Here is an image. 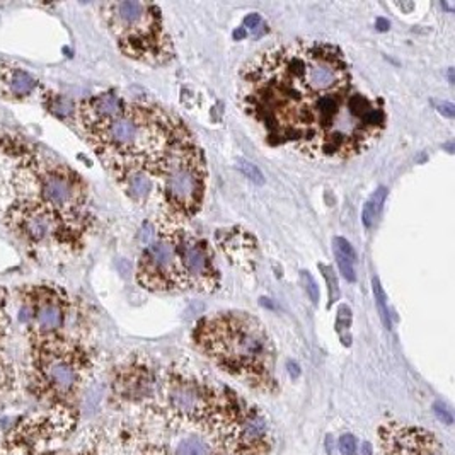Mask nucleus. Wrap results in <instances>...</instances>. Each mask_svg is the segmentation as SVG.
<instances>
[{"label": "nucleus", "instance_id": "9b49d317", "mask_svg": "<svg viewBox=\"0 0 455 455\" xmlns=\"http://www.w3.org/2000/svg\"><path fill=\"white\" fill-rule=\"evenodd\" d=\"M4 222L24 244L35 248L53 243L62 246H79L83 241L50 208L43 207L42 204L29 198L14 196V202L5 210Z\"/></svg>", "mask_w": 455, "mask_h": 455}, {"label": "nucleus", "instance_id": "1a4fd4ad", "mask_svg": "<svg viewBox=\"0 0 455 455\" xmlns=\"http://www.w3.org/2000/svg\"><path fill=\"white\" fill-rule=\"evenodd\" d=\"M20 317L31 343L68 334L67 328L74 306L67 290L55 283L24 285L20 291Z\"/></svg>", "mask_w": 455, "mask_h": 455}, {"label": "nucleus", "instance_id": "f3484780", "mask_svg": "<svg viewBox=\"0 0 455 455\" xmlns=\"http://www.w3.org/2000/svg\"><path fill=\"white\" fill-rule=\"evenodd\" d=\"M44 106L46 109L60 118V120H68V118H76V109L77 104L74 103L70 98L63 96V94H57V92H48L44 94Z\"/></svg>", "mask_w": 455, "mask_h": 455}, {"label": "nucleus", "instance_id": "aec40b11", "mask_svg": "<svg viewBox=\"0 0 455 455\" xmlns=\"http://www.w3.org/2000/svg\"><path fill=\"white\" fill-rule=\"evenodd\" d=\"M215 447L212 449V455H267L261 452H254L251 449H246L226 436H217L215 438Z\"/></svg>", "mask_w": 455, "mask_h": 455}, {"label": "nucleus", "instance_id": "2eb2a0df", "mask_svg": "<svg viewBox=\"0 0 455 455\" xmlns=\"http://www.w3.org/2000/svg\"><path fill=\"white\" fill-rule=\"evenodd\" d=\"M40 91V81L21 65L0 62V100L26 101Z\"/></svg>", "mask_w": 455, "mask_h": 455}, {"label": "nucleus", "instance_id": "6e6552de", "mask_svg": "<svg viewBox=\"0 0 455 455\" xmlns=\"http://www.w3.org/2000/svg\"><path fill=\"white\" fill-rule=\"evenodd\" d=\"M208 171L193 135L174 145L159 169V202L163 219L187 222L205 200Z\"/></svg>", "mask_w": 455, "mask_h": 455}, {"label": "nucleus", "instance_id": "473e14b6", "mask_svg": "<svg viewBox=\"0 0 455 455\" xmlns=\"http://www.w3.org/2000/svg\"><path fill=\"white\" fill-rule=\"evenodd\" d=\"M0 455H33L29 454L26 449H22V447H11V449H7V451H4L2 449V452H0Z\"/></svg>", "mask_w": 455, "mask_h": 455}, {"label": "nucleus", "instance_id": "a211bd4d", "mask_svg": "<svg viewBox=\"0 0 455 455\" xmlns=\"http://www.w3.org/2000/svg\"><path fill=\"white\" fill-rule=\"evenodd\" d=\"M386 193H387L386 188H379V189L373 193L372 198L365 204L363 213H362V222H363L365 228H372L375 219L379 217V213H380V210H382V205H384V202H386Z\"/></svg>", "mask_w": 455, "mask_h": 455}, {"label": "nucleus", "instance_id": "7ed1b4c3", "mask_svg": "<svg viewBox=\"0 0 455 455\" xmlns=\"http://www.w3.org/2000/svg\"><path fill=\"white\" fill-rule=\"evenodd\" d=\"M196 350L220 371L259 391L275 387V345L267 328L246 312H215L193 330Z\"/></svg>", "mask_w": 455, "mask_h": 455}, {"label": "nucleus", "instance_id": "4468645a", "mask_svg": "<svg viewBox=\"0 0 455 455\" xmlns=\"http://www.w3.org/2000/svg\"><path fill=\"white\" fill-rule=\"evenodd\" d=\"M111 174L124 196L135 205L145 207L154 196H159V171L154 167L142 164L118 167Z\"/></svg>", "mask_w": 455, "mask_h": 455}, {"label": "nucleus", "instance_id": "dca6fc26", "mask_svg": "<svg viewBox=\"0 0 455 455\" xmlns=\"http://www.w3.org/2000/svg\"><path fill=\"white\" fill-rule=\"evenodd\" d=\"M217 239L230 261H234L241 268H254L256 241L246 230L243 228L220 230Z\"/></svg>", "mask_w": 455, "mask_h": 455}, {"label": "nucleus", "instance_id": "20e7f679", "mask_svg": "<svg viewBox=\"0 0 455 455\" xmlns=\"http://www.w3.org/2000/svg\"><path fill=\"white\" fill-rule=\"evenodd\" d=\"M12 193L50 208L81 239L89 228V188L67 164L43 161L36 154L24 157L12 171Z\"/></svg>", "mask_w": 455, "mask_h": 455}, {"label": "nucleus", "instance_id": "cd10ccee", "mask_svg": "<svg viewBox=\"0 0 455 455\" xmlns=\"http://www.w3.org/2000/svg\"><path fill=\"white\" fill-rule=\"evenodd\" d=\"M356 449H358V443H356V438L353 435H343L339 438V451L343 455H355L356 454Z\"/></svg>", "mask_w": 455, "mask_h": 455}, {"label": "nucleus", "instance_id": "a878e982", "mask_svg": "<svg viewBox=\"0 0 455 455\" xmlns=\"http://www.w3.org/2000/svg\"><path fill=\"white\" fill-rule=\"evenodd\" d=\"M14 167L5 169V166L0 163V196L4 195V191H12V171H14Z\"/></svg>", "mask_w": 455, "mask_h": 455}, {"label": "nucleus", "instance_id": "423d86ee", "mask_svg": "<svg viewBox=\"0 0 455 455\" xmlns=\"http://www.w3.org/2000/svg\"><path fill=\"white\" fill-rule=\"evenodd\" d=\"M33 387L55 406L68 404L83 393L92 372V355L83 341L65 334L31 343Z\"/></svg>", "mask_w": 455, "mask_h": 455}, {"label": "nucleus", "instance_id": "f257e3e1", "mask_svg": "<svg viewBox=\"0 0 455 455\" xmlns=\"http://www.w3.org/2000/svg\"><path fill=\"white\" fill-rule=\"evenodd\" d=\"M239 103L269 144L317 161H350L387 128L384 101L353 84L331 43H287L259 53L241 72Z\"/></svg>", "mask_w": 455, "mask_h": 455}, {"label": "nucleus", "instance_id": "6ab92c4d", "mask_svg": "<svg viewBox=\"0 0 455 455\" xmlns=\"http://www.w3.org/2000/svg\"><path fill=\"white\" fill-rule=\"evenodd\" d=\"M172 455H212V449L204 438L188 436L183 442L178 443Z\"/></svg>", "mask_w": 455, "mask_h": 455}, {"label": "nucleus", "instance_id": "f03ea898", "mask_svg": "<svg viewBox=\"0 0 455 455\" xmlns=\"http://www.w3.org/2000/svg\"><path fill=\"white\" fill-rule=\"evenodd\" d=\"M191 135L185 124L150 101H126L115 118L87 132L84 137L111 171L118 167L150 166L161 169L176 144Z\"/></svg>", "mask_w": 455, "mask_h": 455}, {"label": "nucleus", "instance_id": "f8f14e48", "mask_svg": "<svg viewBox=\"0 0 455 455\" xmlns=\"http://www.w3.org/2000/svg\"><path fill=\"white\" fill-rule=\"evenodd\" d=\"M174 241L185 290L213 293L220 289V273L207 239L188 228L185 222H174Z\"/></svg>", "mask_w": 455, "mask_h": 455}, {"label": "nucleus", "instance_id": "2f4dec72", "mask_svg": "<svg viewBox=\"0 0 455 455\" xmlns=\"http://www.w3.org/2000/svg\"><path fill=\"white\" fill-rule=\"evenodd\" d=\"M438 113L443 115V116H447V118H454L455 106L452 103L438 104Z\"/></svg>", "mask_w": 455, "mask_h": 455}, {"label": "nucleus", "instance_id": "9d476101", "mask_svg": "<svg viewBox=\"0 0 455 455\" xmlns=\"http://www.w3.org/2000/svg\"><path fill=\"white\" fill-rule=\"evenodd\" d=\"M135 278L137 283L148 291L185 290L180 256L174 241V220L161 217L154 239L145 244L139 258Z\"/></svg>", "mask_w": 455, "mask_h": 455}, {"label": "nucleus", "instance_id": "4be33fe9", "mask_svg": "<svg viewBox=\"0 0 455 455\" xmlns=\"http://www.w3.org/2000/svg\"><path fill=\"white\" fill-rule=\"evenodd\" d=\"M9 314H7V295L4 290H0V352H4V345L9 334Z\"/></svg>", "mask_w": 455, "mask_h": 455}, {"label": "nucleus", "instance_id": "7c9ffc66", "mask_svg": "<svg viewBox=\"0 0 455 455\" xmlns=\"http://www.w3.org/2000/svg\"><path fill=\"white\" fill-rule=\"evenodd\" d=\"M140 455H172V452L163 445H148Z\"/></svg>", "mask_w": 455, "mask_h": 455}, {"label": "nucleus", "instance_id": "5701e85b", "mask_svg": "<svg viewBox=\"0 0 455 455\" xmlns=\"http://www.w3.org/2000/svg\"><path fill=\"white\" fill-rule=\"evenodd\" d=\"M334 256H336V263H338V267L341 269L343 276H345L348 282H355V280H356L355 268H353L355 261H352L350 258H347V256H345L343 252H339L338 249H334Z\"/></svg>", "mask_w": 455, "mask_h": 455}, {"label": "nucleus", "instance_id": "c9c22d12", "mask_svg": "<svg viewBox=\"0 0 455 455\" xmlns=\"http://www.w3.org/2000/svg\"><path fill=\"white\" fill-rule=\"evenodd\" d=\"M449 79H451V84H454V70L451 68V72H449Z\"/></svg>", "mask_w": 455, "mask_h": 455}, {"label": "nucleus", "instance_id": "c85d7f7f", "mask_svg": "<svg viewBox=\"0 0 455 455\" xmlns=\"http://www.w3.org/2000/svg\"><path fill=\"white\" fill-rule=\"evenodd\" d=\"M261 28H263V18H261L259 14H256V12L249 14L248 18L244 20V29H246V31L251 29L252 33H256V31L261 29Z\"/></svg>", "mask_w": 455, "mask_h": 455}, {"label": "nucleus", "instance_id": "ddd939ff", "mask_svg": "<svg viewBox=\"0 0 455 455\" xmlns=\"http://www.w3.org/2000/svg\"><path fill=\"white\" fill-rule=\"evenodd\" d=\"M379 443L384 455H449L434 432L394 419L380 425Z\"/></svg>", "mask_w": 455, "mask_h": 455}, {"label": "nucleus", "instance_id": "f704fd0d", "mask_svg": "<svg viewBox=\"0 0 455 455\" xmlns=\"http://www.w3.org/2000/svg\"><path fill=\"white\" fill-rule=\"evenodd\" d=\"M379 26H380V28H379L380 31H386V29L389 28V22H386L384 20H379Z\"/></svg>", "mask_w": 455, "mask_h": 455}, {"label": "nucleus", "instance_id": "412c9836", "mask_svg": "<svg viewBox=\"0 0 455 455\" xmlns=\"http://www.w3.org/2000/svg\"><path fill=\"white\" fill-rule=\"evenodd\" d=\"M16 382V371L12 363L0 352V394L7 393Z\"/></svg>", "mask_w": 455, "mask_h": 455}, {"label": "nucleus", "instance_id": "0eeeda50", "mask_svg": "<svg viewBox=\"0 0 455 455\" xmlns=\"http://www.w3.org/2000/svg\"><path fill=\"white\" fill-rule=\"evenodd\" d=\"M157 399L169 423L213 436L222 428L234 401L195 373L178 369L164 372L157 386Z\"/></svg>", "mask_w": 455, "mask_h": 455}, {"label": "nucleus", "instance_id": "c756f323", "mask_svg": "<svg viewBox=\"0 0 455 455\" xmlns=\"http://www.w3.org/2000/svg\"><path fill=\"white\" fill-rule=\"evenodd\" d=\"M321 268L324 269V276L328 278V283L331 285L330 287V297H331V302H334L338 299V282H336V278H332V282L330 280V267L321 265Z\"/></svg>", "mask_w": 455, "mask_h": 455}, {"label": "nucleus", "instance_id": "39448f33", "mask_svg": "<svg viewBox=\"0 0 455 455\" xmlns=\"http://www.w3.org/2000/svg\"><path fill=\"white\" fill-rule=\"evenodd\" d=\"M100 14L124 57L161 67L174 59V46L161 7L140 0L104 2Z\"/></svg>", "mask_w": 455, "mask_h": 455}, {"label": "nucleus", "instance_id": "e433bc0d", "mask_svg": "<svg viewBox=\"0 0 455 455\" xmlns=\"http://www.w3.org/2000/svg\"><path fill=\"white\" fill-rule=\"evenodd\" d=\"M0 452H2V442H0Z\"/></svg>", "mask_w": 455, "mask_h": 455}, {"label": "nucleus", "instance_id": "393cba45", "mask_svg": "<svg viewBox=\"0 0 455 455\" xmlns=\"http://www.w3.org/2000/svg\"><path fill=\"white\" fill-rule=\"evenodd\" d=\"M372 285L373 295H375V299H377V304H379L380 312H382L384 323L389 326V321H387V309H386V295H384V290H382L380 283H379V278H373Z\"/></svg>", "mask_w": 455, "mask_h": 455}, {"label": "nucleus", "instance_id": "72a5a7b5", "mask_svg": "<svg viewBox=\"0 0 455 455\" xmlns=\"http://www.w3.org/2000/svg\"><path fill=\"white\" fill-rule=\"evenodd\" d=\"M246 36H248V33H246L244 28H239L237 31H234V38H235V40H244Z\"/></svg>", "mask_w": 455, "mask_h": 455}, {"label": "nucleus", "instance_id": "b1692460", "mask_svg": "<svg viewBox=\"0 0 455 455\" xmlns=\"http://www.w3.org/2000/svg\"><path fill=\"white\" fill-rule=\"evenodd\" d=\"M239 169H241V172L251 180L252 183H256V185H263L265 183V176H263V172L258 169V167L254 166V164H251L248 161H239Z\"/></svg>", "mask_w": 455, "mask_h": 455}, {"label": "nucleus", "instance_id": "bb28decb", "mask_svg": "<svg viewBox=\"0 0 455 455\" xmlns=\"http://www.w3.org/2000/svg\"><path fill=\"white\" fill-rule=\"evenodd\" d=\"M302 282H304L306 290H307V293L311 297L312 304H317L319 302V287H317V283L314 282V278L309 275V271H302Z\"/></svg>", "mask_w": 455, "mask_h": 455}]
</instances>
